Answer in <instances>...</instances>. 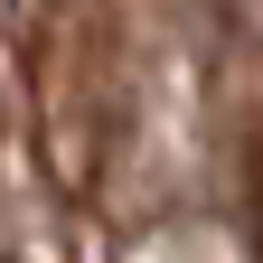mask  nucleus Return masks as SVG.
Wrapping results in <instances>:
<instances>
[{"label":"nucleus","mask_w":263,"mask_h":263,"mask_svg":"<svg viewBox=\"0 0 263 263\" xmlns=\"http://www.w3.org/2000/svg\"><path fill=\"white\" fill-rule=\"evenodd\" d=\"M245 235H254V254H263V132L245 141Z\"/></svg>","instance_id":"1"}]
</instances>
